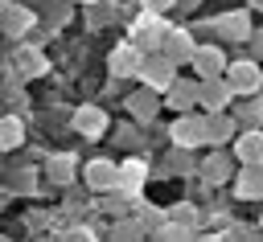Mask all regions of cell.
<instances>
[{
  "instance_id": "obj_3",
  "label": "cell",
  "mask_w": 263,
  "mask_h": 242,
  "mask_svg": "<svg viewBox=\"0 0 263 242\" xmlns=\"http://www.w3.org/2000/svg\"><path fill=\"white\" fill-rule=\"evenodd\" d=\"M140 62H144V49L136 45V41H123V45H115L111 49V74H119V78H127V74H140Z\"/></svg>"
},
{
  "instance_id": "obj_24",
  "label": "cell",
  "mask_w": 263,
  "mask_h": 242,
  "mask_svg": "<svg viewBox=\"0 0 263 242\" xmlns=\"http://www.w3.org/2000/svg\"><path fill=\"white\" fill-rule=\"evenodd\" d=\"M255 49H259V53H263V33H259V37H255Z\"/></svg>"
},
{
  "instance_id": "obj_4",
  "label": "cell",
  "mask_w": 263,
  "mask_h": 242,
  "mask_svg": "<svg viewBox=\"0 0 263 242\" xmlns=\"http://www.w3.org/2000/svg\"><path fill=\"white\" fill-rule=\"evenodd\" d=\"M226 82H230V90H238V94H255V90L263 86V70H259L255 62H234Z\"/></svg>"
},
{
  "instance_id": "obj_8",
  "label": "cell",
  "mask_w": 263,
  "mask_h": 242,
  "mask_svg": "<svg viewBox=\"0 0 263 242\" xmlns=\"http://www.w3.org/2000/svg\"><path fill=\"white\" fill-rule=\"evenodd\" d=\"M74 127H78V131H82L86 139H95V135H99V131L107 127V115H103L99 107H82V111L74 115Z\"/></svg>"
},
{
  "instance_id": "obj_1",
  "label": "cell",
  "mask_w": 263,
  "mask_h": 242,
  "mask_svg": "<svg viewBox=\"0 0 263 242\" xmlns=\"http://www.w3.org/2000/svg\"><path fill=\"white\" fill-rule=\"evenodd\" d=\"M164 37H168V29H164V21H160V12H140L136 16V25H132V41L140 45V49H164Z\"/></svg>"
},
{
  "instance_id": "obj_7",
  "label": "cell",
  "mask_w": 263,
  "mask_h": 242,
  "mask_svg": "<svg viewBox=\"0 0 263 242\" xmlns=\"http://www.w3.org/2000/svg\"><path fill=\"white\" fill-rule=\"evenodd\" d=\"M234 152H238L242 164H263V131H242Z\"/></svg>"
},
{
  "instance_id": "obj_13",
  "label": "cell",
  "mask_w": 263,
  "mask_h": 242,
  "mask_svg": "<svg viewBox=\"0 0 263 242\" xmlns=\"http://www.w3.org/2000/svg\"><path fill=\"white\" fill-rule=\"evenodd\" d=\"M164 41H168V49H164V53H168L173 62H189V57H193V41H189V33H181V29H177V33H168Z\"/></svg>"
},
{
  "instance_id": "obj_19",
  "label": "cell",
  "mask_w": 263,
  "mask_h": 242,
  "mask_svg": "<svg viewBox=\"0 0 263 242\" xmlns=\"http://www.w3.org/2000/svg\"><path fill=\"white\" fill-rule=\"evenodd\" d=\"M29 21H33V12H29V8H12V12L4 16V29H8V33H21Z\"/></svg>"
},
{
  "instance_id": "obj_15",
  "label": "cell",
  "mask_w": 263,
  "mask_h": 242,
  "mask_svg": "<svg viewBox=\"0 0 263 242\" xmlns=\"http://www.w3.org/2000/svg\"><path fill=\"white\" fill-rule=\"evenodd\" d=\"M230 135H234V119H226V115H214V119L205 123V139L222 144V139H230Z\"/></svg>"
},
{
  "instance_id": "obj_5",
  "label": "cell",
  "mask_w": 263,
  "mask_h": 242,
  "mask_svg": "<svg viewBox=\"0 0 263 242\" xmlns=\"http://www.w3.org/2000/svg\"><path fill=\"white\" fill-rule=\"evenodd\" d=\"M230 94H234V90H230V82H218V78H205V82L197 86V98H201L210 111H222Z\"/></svg>"
},
{
  "instance_id": "obj_18",
  "label": "cell",
  "mask_w": 263,
  "mask_h": 242,
  "mask_svg": "<svg viewBox=\"0 0 263 242\" xmlns=\"http://www.w3.org/2000/svg\"><path fill=\"white\" fill-rule=\"evenodd\" d=\"M21 119H0V148H16L21 144Z\"/></svg>"
},
{
  "instance_id": "obj_20",
  "label": "cell",
  "mask_w": 263,
  "mask_h": 242,
  "mask_svg": "<svg viewBox=\"0 0 263 242\" xmlns=\"http://www.w3.org/2000/svg\"><path fill=\"white\" fill-rule=\"evenodd\" d=\"M132 111H136L140 119H152V111H156V98H152V90L136 94V98H132Z\"/></svg>"
},
{
  "instance_id": "obj_11",
  "label": "cell",
  "mask_w": 263,
  "mask_h": 242,
  "mask_svg": "<svg viewBox=\"0 0 263 242\" xmlns=\"http://www.w3.org/2000/svg\"><path fill=\"white\" fill-rule=\"evenodd\" d=\"M144 180H148V164H144V160H127V164L119 168V185H123L127 193H136Z\"/></svg>"
},
{
  "instance_id": "obj_14",
  "label": "cell",
  "mask_w": 263,
  "mask_h": 242,
  "mask_svg": "<svg viewBox=\"0 0 263 242\" xmlns=\"http://www.w3.org/2000/svg\"><path fill=\"white\" fill-rule=\"evenodd\" d=\"M193 98H197V86H193V82H177V78L168 82V107L185 111V107H189Z\"/></svg>"
},
{
  "instance_id": "obj_9",
  "label": "cell",
  "mask_w": 263,
  "mask_h": 242,
  "mask_svg": "<svg viewBox=\"0 0 263 242\" xmlns=\"http://www.w3.org/2000/svg\"><path fill=\"white\" fill-rule=\"evenodd\" d=\"M197 70H201V78H218L222 74V49H193V57H189Z\"/></svg>"
},
{
  "instance_id": "obj_21",
  "label": "cell",
  "mask_w": 263,
  "mask_h": 242,
  "mask_svg": "<svg viewBox=\"0 0 263 242\" xmlns=\"http://www.w3.org/2000/svg\"><path fill=\"white\" fill-rule=\"evenodd\" d=\"M53 180H70V172H74V156H53Z\"/></svg>"
},
{
  "instance_id": "obj_17",
  "label": "cell",
  "mask_w": 263,
  "mask_h": 242,
  "mask_svg": "<svg viewBox=\"0 0 263 242\" xmlns=\"http://www.w3.org/2000/svg\"><path fill=\"white\" fill-rule=\"evenodd\" d=\"M218 29H222L230 41H242V37H247V16H242V12H234V16H222V21H218Z\"/></svg>"
},
{
  "instance_id": "obj_23",
  "label": "cell",
  "mask_w": 263,
  "mask_h": 242,
  "mask_svg": "<svg viewBox=\"0 0 263 242\" xmlns=\"http://www.w3.org/2000/svg\"><path fill=\"white\" fill-rule=\"evenodd\" d=\"M173 4H177V0H144V8H148V12H168Z\"/></svg>"
},
{
  "instance_id": "obj_2",
  "label": "cell",
  "mask_w": 263,
  "mask_h": 242,
  "mask_svg": "<svg viewBox=\"0 0 263 242\" xmlns=\"http://www.w3.org/2000/svg\"><path fill=\"white\" fill-rule=\"evenodd\" d=\"M173 57L160 49V53H152V57H144L140 62V78H144V86L148 90H168V82H173Z\"/></svg>"
},
{
  "instance_id": "obj_12",
  "label": "cell",
  "mask_w": 263,
  "mask_h": 242,
  "mask_svg": "<svg viewBox=\"0 0 263 242\" xmlns=\"http://www.w3.org/2000/svg\"><path fill=\"white\" fill-rule=\"evenodd\" d=\"M238 197H263V164H251L238 176Z\"/></svg>"
},
{
  "instance_id": "obj_6",
  "label": "cell",
  "mask_w": 263,
  "mask_h": 242,
  "mask_svg": "<svg viewBox=\"0 0 263 242\" xmlns=\"http://www.w3.org/2000/svg\"><path fill=\"white\" fill-rule=\"evenodd\" d=\"M173 139H177V148H193V144L205 139V123L201 119H177L173 123Z\"/></svg>"
},
{
  "instance_id": "obj_22",
  "label": "cell",
  "mask_w": 263,
  "mask_h": 242,
  "mask_svg": "<svg viewBox=\"0 0 263 242\" xmlns=\"http://www.w3.org/2000/svg\"><path fill=\"white\" fill-rule=\"evenodd\" d=\"M160 238H189L185 226H160Z\"/></svg>"
},
{
  "instance_id": "obj_25",
  "label": "cell",
  "mask_w": 263,
  "mask_h": 242,
  "mask_svg": "<svg viewBox=\"0 0 263 242\" xmlns=\"http://www.w3.org/2000/svg\"><path fill=\"white\" fill-rule=\"evenodd\" d=\"M4 8H8V0H0V16H4Z\"/></svg>"
},
{
  "instance_id": "obj_16",
  "label": "cell",
  "mask_w": 263,
  "mask_h": 242,
  "mask_svg": "<svg viewBox=\"0 0 263 242\" xmlns=\"http://www.w3.org/2000/svg\"><path fill=\"white\" fill-rule=\"evenodd\" d=\"M201 176H205L210 185L226 180V176H230V160H226V156H210V160H205V168H201Z\"/></svg>"
},
{
  "instance_id": "obj_10",
  "label": "cell",
  "mask_w": 263,
  "mask_h": 242,
  "mask_svg": "<svg viewBox=\"0 0 263 242\" xmlns=\"http://www.w3.org/2000/svg\"><path fill=\"white\" fill-rule=\"evenodd\" d=\"M86 180L95 189H111V185H119V168L107 160H95V164H86Z\"/></svg>"
}]
</instances>
